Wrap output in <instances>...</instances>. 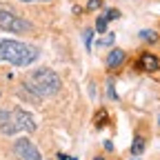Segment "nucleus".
Returning <instances> with one entry per match:
<instances>
[{"instance_id":"3","label":"nucleus","mask_w":160,"mask_h":160,"mask_svg":"<svg viewBox=\"0 0 160 160\" xmlns=\"http://www.w3.org/2000/svg\"><path fill=\"white\" fill-rule=\"evenodd\" d=\"M0 29L2 31H9V33H29L33 29V25L29 22V20L20 18L18 13H13L11 9L7 7H0Z\"/></svg>"},{"instance_id":"4","label":"nucleus","mask_w":160,"mask_h":160,"mask_svg":"<svg viewBox=\"0 0 160 160\" xmlns=\"http://www.w3.org/2000/svg\"><path fill=\"white\" fill-rule=\"evenodd\" d=\"M13 153L20 160H42V153L38 151V147L31 142L29 138H18L13 142Z\"/></svg>"},{"instance_id":"19","label":"nucleus","mask_w":160,"mask_h":160,"mask_svg":"<svg viewBox=\"0 0 160 160\" xmlns=\"http://www.w3.org/2000/svg\"><path fill=\"white\" fill-rule=\"evenodd\" d=\"M93 160H105V158H102V156H98V158H93Z\"/></svg>"},{"instance_id":"11","label":"nucleus","mask_w":160,"mask_h":160,"mask_svg":"<svg viewBox=\"0 0 160 160\" xmlns=\"http://www.w3.org/2000/svg\"><path fill=\"white\" fill-rule=\"evenodd\" d=\"M107 96H109L111 100H118V93H116V82H113V78H109V80H107Z\"/></svg>"},{"instance_id":"8","label":"nucleus","mask_w":160,"mask_h":160,"mask_svg":"<svg viewBox=\"0 0 160 160\" xmlns=\"http://www.w3.org/2000/svg\"><path fill=\"white\" fill-rule=\"evenodd\" d=\"M125 60H127V53L122 49H111L109 56H107V67L109 69H118V67H122Z\"/></svg>"},{"instance_id":"13","label":"nucleus","mask_w":160,"mask_h":160,"mask_svg":"<svg viewBox=\"0 0 160 160\" xmlns=\"http://www.w3.org/2000/svg\"><path fill=\"white\" fill-rule=\"evenodd\" d=\"M105 120H107V113L100 109V111L96 113V127H102V125H105Z\"/></svg>"},{"instance_id":"12","label":"nucleus","mask_w":160,"mask_h":160,"mask_svg":"<svg viewBox=\"0 0 160 160\" xmlns=\"http://www.w3.org/2000/svg\"><path fill=\"white\" fill-rule=\"evenodd\" d=\"M140 38L145 42H158V33L156 31H140Z\"/></svg>"},{"instance_id":"18","label":"nucleus","mask_w":160,"mask_h":160,"mask_svg":"<svg viewBox=\"0 0 160 160\" xmlns=\"http://www.w3.org/2000/svg\"><path fill=\"white\" fill-rule=\"evenodd\" d=\"M20 2H36V0H20Z\"/></svg>"},{"instance_id":"7","label":"nucleus","mask_w":160,"mask_h":160,"mask_svg":"<svg viewBox=\"0 0 160 160\" xmlns=\"http://www.w3.org/2000/svg\"><path fill=\"white\" fill-rule=\"evenodd\" d=\"M140 69H145V71H149V73L158 71V69H160L158 56H153V53H142V56H140Z\"/></svg>"},{"instance_id":"21","label":"nucleus","mask_w":160,"mask_h":160,"mask_svg":"<svg viewBox=\"0 0 160 160\" xmlns=\"http://www.w3.org/2000/svg\"><path fill=\"white\" fill-rule=\"evenodd\" d=\"M136 160H140V158H136Z\"/></svg>"},{"instance_id":"15","label":"nucleus","mask_w":160,"mask_h":160,"mask_svg":"<svg viewBox=\"0 0 160 160\" xmlns=\"http://www.w3.org/2000/svg\"><path fill=\"white\" fill-rule=\"evenodd\" d=\"M91 38H93V31L87 29V31H85V45H87V49H91Z\"/></svg>"},{"instance_id":"17","label":"nucleus","mask_w":160,"mask_h":160,"mask_svg":"<svg viewBox=\"0 0 160 160\" xmlns=\"http://www.w3.org/2000/svg\"><path fill=\"white\" fill-rule=\"evenodd\" d=\"M111 42H113V33H109V36H105L100 40V45H111Z\"/></svg>"},{"instance_id":"5","label":"nucleus","mask_w":160,"mask_h":160,"mask_svg":"<svg viewBox=\"0 0 160 160\" xmlns=\"http://www.w3.org/2000/svg\"><path fill=\"white\" fill-rule=\"evenodd\" d=\"M11 113H13L16 129H18L20 133H33V131H36L38 125H36V120H33V116H31L29 111H25L22 107H13Z\"/></svg>"},{"instance_id":"14","label":"nucleus","mask_w":160,"mask_h":160,"mask_svg":"<svg viewBox=\"0 0 160 160\" xmlns=\"http://www.w3.org/2000/svg\"><path fill=\"white\" fill-rule=\"evenodd\" d=\"M105 16H107V20H116V18H120V11L118 9H107Z\"/></svg>"},{"instance_id":"6","label":"nucleus","mask_w":160,"mask_h":160,"mask_svg":"<svg viewBox=\"0 0 160 160\" xmlns=\"http://www.w3.org/2000/svg\"><path fill=\"white\" fill-rule=\"evenodd\" d=\"M0 131H2L5 136H16L18 133L11 109H0Z\"/></svg>"},{"instance_id":"16","label":"nucleus","mask_w":160,"mask_h":160,"mask_svg":"<svg viewBox=\"0 0 160 160\" xmlns=\"http://www.w3.org/2000/svg\"><path fill=\"white\" fill-rule=\"evenodd\" d=\"M100 5H102V0H89V2H87V9L93 11V9H98Z\"/></svg>"},{"instance_id":"20","label":"nucleus","mask_w":160,"mask_h":160,"mask_svg":"<svg viewBox=\"0 0 160 160\" xmlns=\"http://www.w3.org/2000/svg\"><path fill=\"white\" fill-rule=\"evenodd\" d=\"M158 125H160V113H158Z\"/></svg>"},{"instance_id":"2","label":"nucleus","mask_w":160,"mask_h":160,"mask_svg":"<svg viewBox=\"0 0 160 160\" xmlns=\"http://www.w3.org/2000/svg\"><path fill=\"white\" fill-rule=\"evenodd\" d=\"M60 87H62L60 76L49 67L33 69L25 80V89H29L31 96H36V98H51L60 91Z\"/></svg>"},{"instance_id":"10","label":"nucleus","mask_w":160,"mask_h":160,"mask_svg":"<svg viewBox=\"0 0 160 160\" xmlns=\"http://www.w3.org/2000/svg\"><path fill=\"white\" fill-rule=\"evenodd\" d=\"M107 25H109L107 16H105V13H102V16H98V20H96V29H98L100 33H105V31H107Z\"/></svg>"},{"instance_id":"1","label":"nucleus","mask_w":160,"mask_h":160,"mask_svg":"<svg viewBox=\"0 0 160 160\" xmlns=\"http://www.w3.org/2000/svg\"><path fill=\"white\" fill-rule=\"evenodd\" d=\"M40 56L38 47L29 45V42H20L13 38H2L0 40V62H7L13 67H29L31 62H36Z\"/></svg>"},{"instance_id":"9","label":"nucleus","mask_w":160,"mask_h":160,"mask_svg":"<svg viewBox=\"0 0 160 160\" xmlns=\"http://www.w3.org/2000/svg\"><path fill=\"white\" fill-rule=\"evenodd\" d=\"M145 147H147V142H145V138L142 136H136L133 138V142H131V156H140V153H142L145 151Z\"/></svg>"}]
</instances>
